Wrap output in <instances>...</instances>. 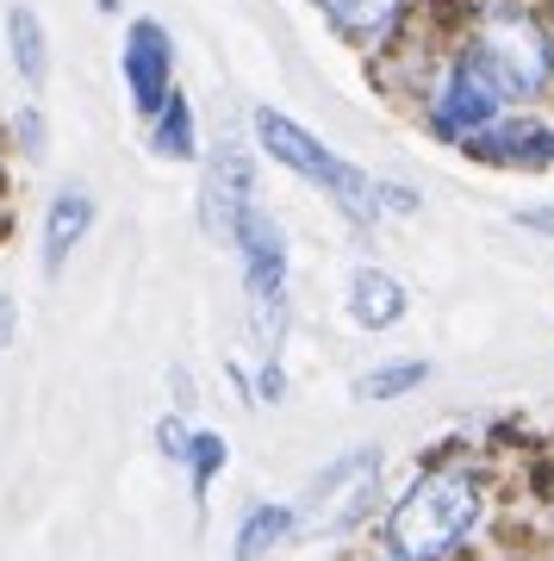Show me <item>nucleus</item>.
Segmentation results:
<instances>
[{
    "instance_id": "f257e3e1",
    "label": "nucleus",
    "mask_w": 554,
    "mask_h": 561,
    "mask_svg": "<svg viewBox=\"0 0 554 561\" xmlns=\"http://www.w3.org/2000/svg\"><path fill=\"white\" fill-rule=\"evenodd\" d=\"M498 512L486 456H436L386 505V561H461Z\"/></svg>"
},
{
    "instance_id": "f03ea898",
    "label": "nucleus",
    "mask_w": 554,
    "mask_h": 561,
    "mask_svg": "<svg viewBox=\"0 0 554 561\" xmlns=\"http://www.w3.org/2000/svg\"><path fill=\"white\" fill-rule=\"evenodd\" d=\"M455 44L511 106L554 101V13L542 0H468Z\"/></svg>"
},
{
    "instance_id": "7ed1b4c3",
    "label": "nucleus",
    "mask_w": 554,
    "mask_h": 561,
    "mask_svg": "<svg viewBox=\"0 0 554 561\" xmlns=\"http://www.w3.org/2000/svg\"><path fill=\"white\" fill-rule=\"evenodd\" d=\"M256 144L275 162H287L293 175H305L312 187H324L356 225H368L380 213V181H368L356 162H343L337 150H324V144H318L305 125H293L287 113H268V106H262L256 113Z\"/></svg>"
},
{
    "instance_id": "20e7f679",
    "label": "nucleus",
    "mask_w": 554,
    "mask_h": 561,
    "mask_svg": "<svg viewBox=\"0 0 554 561\" xmlns=\"http://www.w3.org/2000/svg\"><path fill=\"white\" fill-rule=\"evenodd\" d=\"M505 113H511V101L493 88V76H486L461 44H449L442 62H436L430 88H424V119H430V131L442 144H468L493 119H505Z\"/></svg>"
},
{
    "instance_id": "39448f33",
    "label": "nucleus",
    "mask_w": 554,
    "mask_h": 561,
    "mask_svg": "<svg viewBox=\"0 0 554 561\" xmlns=\"http://www.w3.org/2000/svg\"><path fill=\"white\" fill-rule=\"evenodd\" d=\"M231 243L243 256V287H250L256 331L280 337V319H287V238H280V225L250 201L238 213V225H231Z\"/></svg>"
},
{
    "instance_id": "423d86ee",
    "label": "nucleus",
    "mask_w": 554,
    "mask_h": 561,
    "mask_svg": "<svg viewBox=\"0 0 554 561\" xmlns=\"http://www.w3.org/2000/svg\"><path fill=\"white\" fill-rule=\"evenodd\" d=\"M380 468H386L380 449H349V456H337L312 481V493H305L312 505L299 518L312 524V530H349V524H361L380 500Z\"/></svg>"
},
{
    "instance_id": "0eeeda50",
    "label": "nucleus",
    "mask_w": 554,
    "mask_h": 561,
    "mask_svg": "<svg viewBox=\"0 0 554 561\" xmlns=\"http://www.w3.org/2000/svg\"><path fill=\"white\" fill-rule=\"evenodd\" d=\"M461 150L486 169H505V175H542V169H554V119L542 106H511Z\"/></svg>"
},
{
    "instance_id": "6e6552de",
    "label": "nucleus",
    "mask_w": 554,
    "mask_h": 561,
    "mask_svg": "<svg viewBox=\"0 0 554 561\" xmlns=\"http://www.w3.org/2000/svg\"><path fill=\"white\" fill-rule=\"evenodd\" d=\"M125 88H131V106H138L143 119H157L162 101L175 94L169 88V69H175V50H169V32H162L157 20H138L131 32H125Z\"/></svg>"
},
{
    "instance_id": "1a4fd4ad",
    "label": "nucleus",
    "mask_w": 554,
    "mask_h": 561,
    "mask_svg": "<svg viewBox=\"0 0 554 561\" xmlns=\"http://www.w3.org/2000/svg\"><path fill=\"white\" fill-rule=\"evenodd\" d=\"M324 13H331V25H337L343 38L356 44H393V32L405 25V13H412V0H318Z\"/></svg>"
},
{
    "instance_id": "9d476101",
    "label": "nucleus",
    "mask_w": 554,
    "mask_h": 561,
    "mask_svg": "<svg viewBox=\"0 0 554 561\" xmlns=\"http://www.w3.org/2000/svg\"><path fill=\"white\" fill-rule=\"evenodd\" d=\"M243 206H250V162H243L238 144H218L212 181H206V225H212L218 238H231Z\"/></svg>"
},
{
    "instance_id": "9b49d317",
    "label": "nucleus",
    "mask_w": 554,
    "mask_h": 561,
    "mask_svg": "<svg viewBox=\"0 0 554 561\" xmlns=\"http://www.w3.org/2000/svg\"><path fill=\"white\" fill-rule=\"evenodd\" d=\"M88 225H94V194L88 187H62L57 201H50V219H44V268L57 275L69 250L88 238Z\"/></svg>"
},
{
    "instance_id": "f8f14e48",
    "label": "nucleus",
    "mask_w": 554,
    "mask_h": 561,
    "mask_svg": "<svg viewBox=\"0 0 554 561\" xmlns=\"http://www.w3.org/2000/svg\"><path fill=\"white\" fill-rule=\"evenodd\" d=\"M405 287H399L386 268H356V280H349V319L361 324V331H386V324L405 319Z\"/></svg>"
},
{
    "instance_id": "ddd939ff",
    "label": "nucleus",
    "mask_w": 554,
    "mask_h": 561,
    "mask_svg": "<svg viewBox=\"0 0 554 561\" xmlns=\"http://www.w3.org/2000/svg\"><path fill=\"white\" fill-rule=\"evenodd\" d=\"M299 524H305V518H299L293 505H256V512L238 524V561H268L280 542L299 530Z\"/></svg>"
},
{
    "instance_id": "4468645a",
    "label": "nucleus",
    "mask_w": 554,
    "mask_h": 561,
    "mask_svg": "<svg viewBox=\"0 0 554 561\" xmlns=\"http://www.w3.org/2000/svg\"><path fill=\"white\" fill-rule=\"evenodd\" d=\"M7 50H13V69L25 76V88H44L50 50H44V20L32 7H13V13H7Z\"/></svg>"
},
{
    "instance_id": "2eb2a0df",
    "label": "nucleus",
    "mask_w": 554,
    "mask_h": 561,
    "mask_svg": "<svg viewBox=\"0 0 554 561\" xmlns=\"http://www.w3.org/2000/svg\"><path fill=\"white\" fill-rule=\"evenodd\" d=\"M150 125H157L150 138H157L162 157H181V162L199 157V125H194V106H187V94H181V88L169 94V101H162V113H157Z\"/></svg>"
},
{
    "instance_id": "dca6fc26",
    "label": "nucleus",
    "mask_w": 554,
    "mask_h": 561,
    "mask_svg": "<svg viewBox=\"0 0 554 561\" xmlns=\"http://www.w3.org/2000/svg\"><path fill=\"white\" fill-rule=\"evenodd\" d=\"M424 381H430V362H386L374 375H361L356 393L361 400H405V393H417Z\"/></svg>"
},
{
    "instance_id": "f3484780",
    "label": "nucleus",
    "mask_w": 554,
    "mask_h": 561,
    "mask_svg": "<svg viewBox=\"0 0 554 561\" xmlns=\"http://www.w3.org/2000/svg\"><path fill=\"white\" fill-rule=\"evenodd\" d=\"M231 461V443L218 437V431H199L194 449H187V481H194V505H206V493H212L218 468Z\"/></svg>"
},
{
    "instance_id": "a211bd4d",
    "label": "nucleus",
    "mask_w": 554,
    "mask_h": 561,
    "mask_svg": "<svg viewBox=\"0 0 554 561\" xmlns=\"http://www.w3.org/2000/svg\"><path fill=\"white\" fill-rule=\"evenodd\" d=\"M194 437H199V431H187L181 419H162V424H157L162 456H169V461H181V468H187V449H194Z\"/></svg>"
},
{
    "instance_id": "6ab92c4d",
    "label": "nucleus",
    "mask_w": 554,
    "mask_h": 561,
    "mask_svg": "<svg viewBox=\"0 0 554 561\" xmlns=\"http://www.w3.org/2000/svg\"><path fill=\"white\" fill-rule=\"evenodd\" d=\"M535 505H542V512H549V524H554V456L535 461Z\"/></svg>"
},
{
    "instance_id": "aec40b11",
    "label": "nucleus",
    "mask_w": 554,
    "mask_h": 561,
    "mask_svg": "<svg viewBox=\"0 0 554 561\" xmlns=\"http://www.w3.org/2000/svg\"><path fill=\"white\" fill-rule=\"evenodd\" d=\"M380 206H386V213H417V194L405 181H380Z\"/></svg>"
},
{
    "instance_id": "412c9836",
    "label": "nucleus",
    "mask_w": 554,
    "mask_h": 561,
    "mask_svg": "<svg viewBox=\"0 0 554 561\" xmlns=\"http://www.w3.org/2000/svg\"><path fill=\"white\" fill-rule=\"evenodd\" d=\"M20 144L32 150V157H44V119H38V106H25V113H20Z\"/></svg>"
},
{
    "instance_id": "4be33fe9",
    "label": "nucleus",
    "mask_w": 554,
    "mask_h": 561,
    "mask_svg": "<svg viewBox=\"0 0 554 561\" xmlns=\"http://www.w3.org/2000/svg\"><path fill=\"white\" fill-rule=\"evenodd\" d=\"M517 225H523V231H535V238H554V206H523V213H517Z\"/></svg>"
},
{
    "instance_id": "5701e85b",
    "label": "nucleus",
    "mask_w": 554,
    "mask_h": 561,
    "mask_svg": "<svg viewBox=\"0 0 554 561\" xmlns=\"http://www.w3.org/2000/svg\"><path fill=\"white\" fill-rule=\"evenodd\" d=\"M7 343H13V300L0 294V350H7Z\"/></svg>"
}]
</instances>
